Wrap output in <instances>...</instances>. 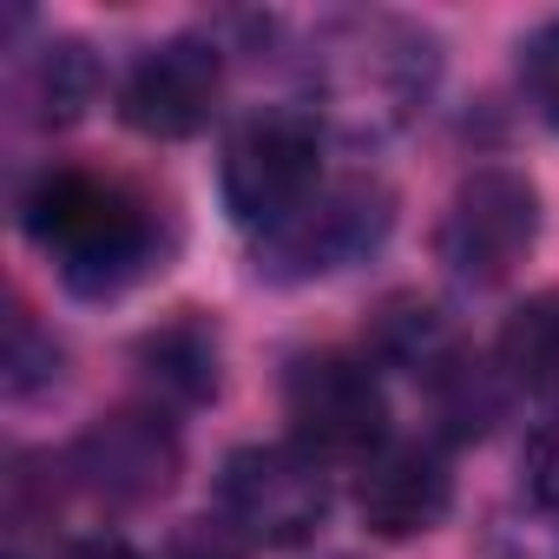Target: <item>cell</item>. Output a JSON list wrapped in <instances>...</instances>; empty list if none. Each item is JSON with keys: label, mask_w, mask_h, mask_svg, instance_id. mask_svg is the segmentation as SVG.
<instances>
[{"label": "cell", "mask_w": 559, "mask_h": 559, "mask_svg": "<svg viewBox=\"0 0 559 559\" xmlns=\"http://www.w3.org/2000/svg\"><path fill=\"white\" fill-rule=\"evenodd\" d=\"M165 559H243V539L224 520H185Z\"/></svg>", "instance_id": "obj_20"}, {"label": "cell", "mask_w": 559, "mask_h": 559, "mask_svg": "<svg viewBox=\"0 0 559 559\" xmlns=\"http://www.w3.org/2000/svg\"><path fill=\"white\" fill-rule=\"evenodd\" d=\"M60 559H145V552L132 539H119V533H86V539H67Z\"/></svg>", "instance_id": "obj_21"}, {"label": "cell", "mask_w": 559, "mask_h": 559, "mask_svg": "<svg viewBox=\"0 0 559 559\" xmlns=\"http://www.w3.org/2000/svg\"><path fill=\"white\" fill-rule=\"evenodd\" d=\"M330 513V480L323 461L304 454L297 441H250L224 454L217 467V520L263 552L304 546Z\"/></svg>", "instance_id": "obj_6"}, {"label": "cell", "mask_w": 559, "mask_h": 559, "mask_svg": "<svg viewBox=\"0 0 559 559\" xmlns=\"http://www.w3.org/2000/svg\"><path fill=\"white\" fill-rule=\"evenodd\" d=\"M60 376V343L34 323L27 304H14V330H8V389L27 395L34 382H53Z\"/></svg>", "instance_id": "obj_16"}, {"label": "cell", "mask_w": 559, "mask_h": 559, "mask_svg": "<svg viewBox=\"0 0 559 559\" xmlns=\"http://www.w3.org/2000/svg\"><path fill=\"white\" fill-rule=\"evenodd\" d=\"M533 237H539V191H533V178L513 171V165H474L454 185L448 211H441L435 257L448 263L454 284L493 290L526 263Z\"/></svg>", "instance_id": "obj_7"}, {"label": "cell", "mask_w": 559, "mask_h": 559, "mask_svg": "<svg viewBox=\"0 0 559 559\" xmlns=\"http://www.w3.org/2000/svg\"><path fill=\"white\" fill-rule=\"evenodd\" d=\"M520 474H526V493H533V507L539 513H552L559 520V415L526 441V461H520Z\"/></svg>", "instance_id": "obj_18"}, {"label": "cell", "mask_w": 559, "mask_h": 559, "mask_svg": "<svg viewBox=\"0 0 559 559\" xmlns=\"http://www.w3.org/2000/svg\"><path fill=\"white\" fill-rule=\"evenodd\" d=\"M178 461H185V448H178V428L165 421V408L132 402V408H112V415L86 421L60 467L86 500L126 513V507L165 500L171 480H178Z\"/></svg>", "instance_id": "obj_8"}, {"label": "cell", "mask_w": 559, "mask_h": 559, "mask_svg": "<svg viewBox=\"0 0 559 559\" xmlns=\"http://www.w3.org/2000/svg\"><path fill=\"white\" fill-rule=\"evenodd\" d=\"M356 507H362L369 533H382V539L435 533L454 507V474H448L441 441H389L382 454H369L356 474Z\"/></svg>", "instance_id": "obj_10"}, {"label": "cell", "mask_w": 559, "mask_h": 559, "mask_svg": "<svg viewBox=\"0 0 559 559\" xmlns=\"http://www.w3.org/2000/svg\"><path fill=\"white\" fill-rule=\"evenodd\" d=\"M493 369L513 395H559V290L526 297L500 336H493Z\"/></svg>", "instance_id": "obj_13"}, {"label": "cell", "mask_w": 559, "mask_h": 559, "mask_svg": "<svg viewBox=\"0 0 559 559\" xmlns=\"http://www.w3.org/2000/svg\"><path fill=\"white\" fill-rule=\"evenodd\" d=\"M284 421L290 441L317 461H369L389 448V389L369 356L310 349L284 376Z\"/></svg>", "instance_id": "obj_5"}, {"label": "cell", "mask_w": 559, "mask_h": 559, "mask_svg": "<svg viewBox=\"0 0 559 559\" xmlns=\"http://www.w3.org/2000/svg\"><path fill=\"white\" fill-rule=\"evenodd\" d=\"M224 99V47L171 34L145 47L119 80V119L145 139H198Z\"/></svg>", "instance_id": "obj_9"}, {"label": "cell", "mask_w": 559, "mask_h": 559, "mask_svg": "<svg viewBox=\"0 0 559 559\" xmlns=\"http://www.w3.org/2000/svg\"><path fill=\"white\" fill-rule=\"evenodd\" d=\"M395 224V191L369 171L349 178H323L317 198L284 217L276 230L257 237V270L276 284H310V276H336L349 263H362L369 250H382Z\"/></svg>", "instance_id": "obj_4"}, {"label": "cell", "mask_w": 559, "mask_h": 559, "mask_svg": "<svg viewBox=\"0 0 559 559\" xmlns=\"http://www.w3.org/2000/svg\"><path fill=\"white\" fill-rule=\"evenodd\" d=\"M21 224L73 297H126L165 257L158 198L106 165H47L21 191Z\"/></svg>", "instance_id": "obj_1"}, {"label": "cell", "mask_w": 559, "mask_h": 559, "mask_svg": "<svg viewBox=\"0 0 559 559\" xmlns=\"http://www.w3.org/2000/svg\"><path fill=\"white\" fill-rule=\"evenodd\" d=\"M323 185V119L304 106H257L230 126L224 158H217V191L224 211L243 230H276L297 217Z\"/></svg>", "instance_id": "obj_3"}, {"label": "cell", "mask_w": 559, "mask_h": 559, "mask_svg": "<svg viewBox=\"0 0 559 559\" xmlns=\"http://www.w3.org/2000/svg\"><path fill=\"white\" fill-rule=\"evenodd\" d=\"M520 86H526V106L559 132V21L533 27L526 47H520Z\"/></svg>", "instance_id": "obj_17"}, {"label": "cell", "mask_w": 559, "mask_h": 559, "mask_svg": "<svg viewBox=\"0 0 559 559\" xmlns=\"http://www.w3.org/2000/svg\"><path fill=\"white\" fill-rule=\"evenodd\" d=\"M99 93V67L80 40H47L34 53V67L21 73V99L34 106L40 126H73Z\"/></svg>", "instance_id": "obj_15"}, {"label": "cell", "mask_w": 559, "mask_h": 559, "mask_svg": "<svg viewBox=\"0 0 559 559\" xmlns=\"http://www.w3.org/2000/svg\"><path fill=\"white\" fill-rule=\"evenodd\" d=\"M441 80V40L421 21L402 14H349L336 27L317 34L310 53V93H317V119L323 132L343 139H395L402 126H415L435 99Z\"/></svg>", "instance_id": "obj_2"}, {"label": "cell", "mask_w": 559, "mask_h": 559, "mask_svg": "<svg viewBox=\"0 0 559 559\" xmlns=\"http://www.w3.org/2000/svg\"><path fill=\"white\" fill-rule=\"evenodd\" d=\"M454 356V330L441 317V304L415 297V290H395L376 304L369 317V362H389V369H415L421 382Z\"/></svg>", "instance_id": "obj_12"}, {"label": "cell", "mask_w": 559, "mask_h": 559, "mask_svg": "<svg viewBox=\"0 0 559 559\" xmlns=\"http://www.w3.org/2000/svg\"><path fill=\"white\" fill-rule=\"evenodd\" d=\"M480 559H559V539L526 520H493V533L480 539Z\"/></svg>", "instance_id": "obj_19"}, {"label": "cell", "mask_w": 559, "mask_h": 559, "mask_svg": "<svg viewBox=\"0 0 559 559\" xmlns=\"http://www.w3.org/2000/svg\"><path fill=\"white\" fill-rule=\"evenodd\" d=\"M132 362L145 376V389L165 402H211L217 395V330L198 310H178L171 323L145 330Z\"/></svg>", "instance_id": "obj_11"}, {"label": "cell", "mask_w": 559, "mask_h": 559, "mask_svg": "<svg viewBox=\"0 0 559 559\" xmlns=\"http://www.w3.org/2000/svg\"><path fill=\"white\" fill-rule=\"evenodd\" d=\"M507 395H513V389L500 382V369H493V362H467L461 349L428 376V402H435L441 441H480V435L500 421Z\"/></svg>", "instance_id": "obj_14"}]
</instances>
